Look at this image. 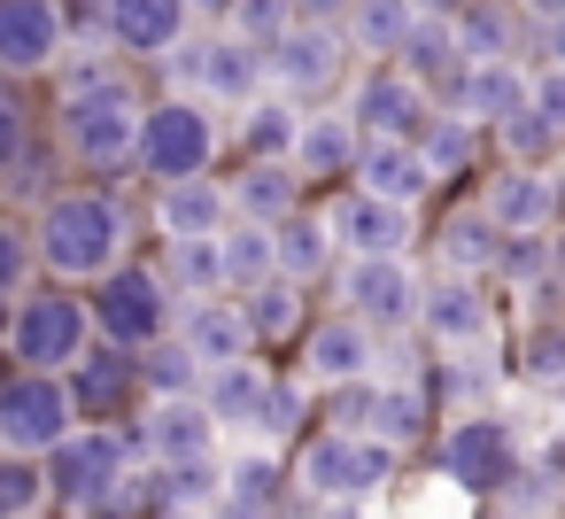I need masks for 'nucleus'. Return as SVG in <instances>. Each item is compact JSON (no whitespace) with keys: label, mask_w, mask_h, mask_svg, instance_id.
Wrapping results in <instances>:
<instances>
[{"label":"nucleus","mask_w":565,"mask_h":519,"mask_svg":"<svg viewBox=\"0 0 565 519\" xmlns=\"http://www.w3.org/2000/svg\"><path fill=\"white\" fill-rule=\"evenodd\" d=\"M125 202L117 194H47L40 210V233H32V256L55 272V279H102L117 256H125Z\"/></svg>","instance_id":"1"},{"label":"nucleus","mask_w":565,"mask_h":519,"mask_svg":"<svg viewBox=\"0 0 565 519\" xmlns=\"http://www.w3.org/2000/svg\"><path fill=\"white\" fill-rule=\"evenodd\" d=\"M140 117H148V102H140L125 78H86V86L63 94V140H71V156L94 163V171L140 163Z\"/></svg>","instance_id":"2"},{"label":"nucleus","mask_w":565,"mask_h":519,"mask_svg":"<svg viewBox=\"0 0 565 519\" xmlns=\"http://www.w3.org/2000/svg\"><path fill=\"white\" fill-rule=\"evenodd\" d=\"M47 496L71 504V511H140L132 504V473H125V434L71 426L47 449Z\"/></svg>","instance_id":"3"},{"label":"nucleus","mask_w":565,"mask_h":519,"mask_svg":"<svg viewBox=\"0 0 565 519\" xmlns=\"http://www.w3.org/2000/svg\"><path fill=\"white\" fill-rule=\"evenodd\" d=\"M295 480L318 496V504H364L395 480V442L364 434V426H326L318 442H302L295 457Z\"/></svg>","instance_id":"4"},{"label":"nucleus","mask_w":565,"mask_h":519,"mask_svg":"<svg viewBox=\"0 0 565 519\" xmlns=\"http://www.w3.org/2000/svg\"><path fill=\"white\" fill-rule=\"evenodd\" d=\"M71 426H78L71 372H40V364H24L17 380H0V449H17V457H47Z\"/></svg>","instance_id":"5"},{"label":"nucleus","mask_w":565,"mask_h":519,"mask_svg":"<svg viewBox=\"0 0 565 519\" xmlns=\"http://www.w3.org/2000/svg\"><path fill=\"white\" fill-rule=\"evenodd\" d=\"M217 163V117L202 94H171L140 117V171L163 187V179H194Z\"/></svg>","instance_id":"6"},{"label":"nucleus","mask_w":565,"mask_h":519,"mask_svg":"<svg viewBox=\"0 0 565 519\" xmlns=\"http://www.w3.org/2000/svg\"><path fill=\"white\" fill-rule=\"evenodd\" d=\"M94 341V303L86 295H32L24 310H9V357L40 364V372H71Z\"/></svg>","instance_id":"7"},{"label":"nucleus","mask_w":565,"mask_h":519,"mask_svg":"<svg viewBox=\"0 0 565 519\" xmlns=\"http://www.w3.org/2000/svg\"><path fill=\"white\" fill-rule=\"evenodd\" d=\"M94 333H109V341H125V349H148V341H163L171 333V287L156 279V272H140V264H109L102 272V295H94Z\"/></svg>","instance_id":"8"},{"label":"nucleus","mask_w":565,"mask_h":519,"mask_svg":"<svg viewBox=\"0 0 565 519\" xmlns=\"http://www.w3.org/2000/svg\"><path fill=\"white\" fill-rule=\"evenodd\" d=\"M341 63H349V32L341 24H287L271 47H264V71H271V86L287 94V102H318L333 78H341Z\"/></svg>","instance_id":"9"},{"label":"nucleus","mask_w":565,"mask_h":519,"mask_svg":"<svg viewBox=\"0 0 565 519\" xmlns=\"http://www.w3.org/2000/svg\"><path fill=\"white\" fill-rule=\"evenodd\" d=\"M341 310H356L372 333H395L418 318V279L403 256H349L341 264Z\"/></svg>","instance_id":"10"},{"label":"nucleus","mask_w":565,"mask_h":519,"mask_svg":"<svg viewBox=\"0 0 565 519\" xmlns=\"http://www.w3.org/2000/svg\"><path fill=\"white\" fill-rule=\"evenodd\" d=\"M511 465H519V434H511L495 411H472V419H457V426L441 434V473H449L457 488H472V496H495Z\"/></svg>","instance_id":"11"},{"label":"nucleus","mask_w":565,"mask_h":519,"mask_svg":"<svg viewBox=\"0 0 565 519\" xmlns=\"http://www.w3.org/2000/svg\"><path fill=\"white\" fill-rule=\"evenodd\" d=\"M63 55V9L55 0H0V71L32 78Z\"/></svg>","instance_id":"12"},{"label":"nucleus","mask_w":565,"mask_h":519,"mask_svg":"<svg viewBox=\"0 0 565 519\" xmlns=\"http://www.w3.org/2000/svg\"><path fill=\"white\" fill-rule=\"evenodd\" d=\"M372 357H380V333L356 318V310H341V318H326V326H310V341H302V372L318 380V388H341V380H372Z\"/></svg>","instance_id":"13"},{"label":"nucleus","mask_w":565,"mask_h":519,"mask_svg":"<svg viewBox=\"0 0 565 519\" xmlns=\"http://www.w3.org/2000/svg\"><path fill=\"white\" fill-rule=\"evenodd\" d=\"M526 102H534V78H526L511 55H472L465 78H457V94H449V109H465L472 125H503V117H519Z\"/></svg>","instance_id":"14"},{"label":"nucleus","mask_w":565,"mask_h":519,"mask_svg":"<svg viewBox=\"0 0 565 519\" xmlns=\"http://www.w3.org/2000/svg\"><path fill=\"white\" fill-rule=\"evenodd\" d=\"M333 241L349 256H403L411 248V202H387L372 187H356L341 210H333Z\"/></svg>","instance_id":"15"},{"label":"nucleus","mask_w":565,"mask_h":519,"mask_svg":"<svg viewBox=\"0 0 565 519\" xmlns=\"http://www.w3.org/2000/svg\"><path fill=\"white\" fill-rule=\"evenodd\" d=\"M356 187H372V194H387V202H418V194L434 187V171H426L418 140H403V133H364V140H356Z\"/></svg>","instance_id":"16"},{"label":"nucleus","mask_w":565,"mask_h":519,"mask_svg":"<svg viewBox=\"0 0 565 519\" xmlns=\"http://www.w3.org/2000/svg\"><path fill=\"white\" fill-rule=\"evenodd\" d=\"M426 109H434V94L411 78V71H372L364 86H356V133H418L426 125Z\"/></svg>","instance_id":"17"},{"label":"nucleus","mask_w":565,"mask_h":519,"mask_svg":"<svg viewBox=\"0 0 565 519\" xmlns=\"http://www.w3.org/2000/svg\"><path fill=\"white\" fill-rule=\"evenodd\" d=\"M418 326H426L434 341H457V349H472V341L488 333V295L472 287V272L418 287Z\"/></svg>","instance_id":"18"},{"label":"nucleus","mask_w":565,"mask_h":519,"mask_svg":"<svg viewBox=\"0 0 565 519\" xmlns=\"http://www.w3.org/2000/svg\"><path fill=\"white\" fill-rule=\"evenodd\" d=\"M395 63L426 86V94H457V78H465V47H457V24L449 17H418L411 32H403V47H395Z\"/></svg>","instance_id":"19"},{"label":"nucleus","mask_w":565,"mask_h":519,"mask_svg":"<svg viewBox=\"0 0 565 519\" xmlns=\"http://www.w3.org/2000/svg\"><path fill=\"white\" fill-rule=\"evenodd\" d=\"M225 194H233V218L279 225L287 210H302V171H295V156H248V171H241Z\"/></svg>","instance_id":"20"},{"label":"nucleus","mask_w":565,"mask_h":519,"mask_svg":"<svg viewBox=\"0 0 565 519\" xmlns=\"http://www.w3.org/2000/svg\"><path fill=\"white\" fill-rule=\"evenodd\" d=\"M140 442H148L156 457H202V449L217 442V411L202 403V388H194V395H156Z\"/></svg>","instance_id":"21"},{"label":"nucleus","mask_w":565,"mask_h":519,"mask_svg":"<svg viewBox=\"0 0 565 519\" xmlns=\"http://www.w3.org/2000/svg\"><path fill=\"white\" fill-rule=\"evenodd\" d=\"M179 341H186L202 364H233V357H248L256 333H248V310H241V303H225V295H194Z\"/></svg>","instance_id":"22"},{"label":"nucleus","mask_w":565,"mask_h":519,"mask_svg":"<svg viewBox=\"0 0 565 519\" xmlns=\"http://www.w3.org/2000/svg\"><path fill=\"white\" fill-rule=\"evenodd\" d=\"M186 0H109V40L125 55H163L171 40H186Z\"/></svg>","instance_id":"23"},{"label":"nucleus","mask_w":565,"mask_h":519,"mask_svg":"<svg viewBox=\"0 0 565 519\" xmlns=\"http://www.w3.org/2000/svg\"><path fill=\"white\" fill-rule=\"evenodd\" d=\"M503 233H542L550 218H557V187L542 179V171H526V163H511V171H495V187H488V202H480Z\"/></svg>","instance_id":"24"},{"label":"nucleus","mask_w":565,"mask_h":519,"mask_svg":"<svg viewBox=\"0 0 565 519\" xmlns=\"http://www.w3.org/2000/svg\"><path fill=\"white\" fill-rule=\"evenodd\" d=\"M140 380V349H125V341H86V357L71 364V395H78V419L86 411H117L125 403V388Z\"/></svg>","instance_id":"25"},{"label":"nucleus","mask_w":565,"mask_h":519,"mask_svg":"<svg viewBox=\"0 0 565 519\" xmlns=\"http://www.w3.org/2000/svg\"><path fill=\"white\" fill-rule=\"evenodd\" d=\"M264 86H271V71H264V47H256V40H241V32L210 40V71H202V94H210V102L241 109V102H256Z\"/></svg>","instance_id":"26"},{"label":"nucleus","mask_w":565,"mask_h":519,"mask_svg":"<svg viewBox=\"0 0 565 519\" xmlns=\"http://www.w3.org/2000/svg\"><path fill=\"white\" fill-rule=\"evenodd\" d=\"M202 403L217 411V426H241V434H256V426H264V403H271V380H264L248 357H233V364H210V380H202Z\"/></svg>","instance_id":"27"},{"label":"nucleus","mask_w":565,"mask_h":519,"mask_svg":"<svg viewBox=\"0 0 565 519\" xmlns=\"http://www.w3.org/2000/svg\"><path fill=\"white\" fill-rule=\"evenodd\" d=\"M426 388L418 380H387V388H364V411H356V426L364 434H380V442H395V449H411L418 434H426Z\"/></svg>","instance_id":"28"},{"label":"nucleus","mask_w":565,"mask_h":519,"mask_svg":"<svg viewBox=\"0 0 565 519\" xmlns=\"http://www.w3.org/2000/svg\"><path fill=\"white\" fill-rule=\"evenodd\" d=\"M156 218H163V233H217V225L233 218V194H225L210 171H194V179H163Z\"/></svg>","instance_id":"29"},{"label":"nucleus","mask_w":565,"mask_h":519,"mask_svg":"<svg viewBox=\"0 0 565 519\" xmlns=\"http://www.w3.org/2000/svg\"><path fill=\"white\" fill-rule=\"evenodd\" d=\"M356 125L349 117H302V133H295V171H310V179H341V171H356Z\"/></svg>","instance_id":"30"},{"label":"nucleus","mask_w":565,"mask_h":519,"mask_svg":"<svg viewBox=\"0 0 565 519\" xmlns=\"http://www.w3.org/2000/svg\"><path fill=\"white\" fill-rule=\"evenodd\" d=\"M411 140H418V156H426V171H434V179H457V171H472L480 125H472L465 109H426V125H418Z\"/></svg>","instance_id":"31"},{"label":"nucleus","mask_w":565,"mask_h":519,"mask_svg":"<svg viewBox=\"0 0 565 519\" xmlns=\"http://www.w3.org/2000/svg\"><path fill=\"white\" fill-rule=\"evenodd\" d=\"M271 241H279V272L302 279V287H310V279L333 264V248H341V241H333V218H302V210H287V218L271 225Z\"/></svg>","instance_id":"32"},{"label":"nucleus","mask_w":565,"mask_h":519,"mask_svg":"<svg viewBox=\"0 0 565 519\" xmlns=\"http://www.w3.org/2000/svg\"><path fill=\"white\" fill-rule=\"evenodd\" d=\"M217 256H225V287H256L264 272H279V241L264 218H225L217 225Z\"/></svg>","instance_id":"33"},{"label":"nucleus","mask_w":565,"mask_h":519,"mask_svg":"<svg viewBox=\"0 0 565 519\" xmlns=\"http://www.w3.org/2000/svg\"><path fill=\"white\" fill-rule=\"evenodd\" d=\"M248 333L256 341H287L295 326H302V279H287V272H264L256 287H248Z\"/></svg>","instance_id":"34"},{"label":"nucleus","mask_w":565,"mask_h":519,"mask_svg":"<svg viewBox=\"0 0 565 519\" xmlns=\"http://www.w3.org/2000/svg\"><path fill=\"white\" fill-rule=\"evenodd\" d=\"M411 24H418L411 0H349V17H341V32H349L364 55H395Z\"/></svg>","instance_id":"35"},{"label":"nucleus","mask_w":565,"mask_h":519,"mask_svg":"<svg viewBox=\"0 0 565 519\" xmlns=\"http://www.w3.org/2000/svg\"><path fill=\"white\" fill-rule=\"evenodd\" d=\"M295 133H302V117H295L287 94L241 102V148H248V156H295Z\"/></svg>","instance_id":"36"},{"label":"nucleus","mask_w":565,"mask_h":519,"mask_svg":"<svg viewBox=\"0 0 565 519\" xmlns=\"http://www.w3.org/2000/svg\"><path fill=\"white\" fill-rule=\"evenodd\" d=\"M441 256H449L457 272H495V256H503V225H495L488 210H457V218L441 225Z\"/></svg>","instance_id":"37"},{"label":"nucleus","mask_w":565,"mask_h":519,"mask_svg":"<svg viewBox=\"0 0 565 519\" xmlns=\"http://www.w3.org/2000/svg\"><path fill=\"white\" fill-rule=\"evenodd\" d=\"M287 473H279V457H264V449H248V457H233V473H225V504L233 511H279L287 504V488H279Z\"/></svg>","instance_id":"38"},{"label":"nucleus","mask_w":565,"mask_h":519,"mask_svg":"<svg viewBox=\"0 0 565 519\" xmlns=\"http://www.w3.org/2000/svg\"><path fill=\"white\" fill-rule=\"evenodd\" d=\"M171 287H186V295H217L225 287L217 233H171Z\"/></svg>","instance_id":"39"},{"label":"nucleus","mask_w":565,"mask_h":519,"mask_svg":"<svg viewBox=\"0 0 565 519\" xmlns=\"http://www.w3.org/2000/svg\"><path fill=\"white\" fill-rule=\"evenodd\" d=\"M140 380H148L156 395H194V388L210 380V364H202L186 341H148V349H140Z\"/></svg>","instance_id":"40"},{"label":"nucleus","mask_w":565,"mask_h":519,"mask_svg":"<svg viewBox=\"0 0 565 519\" xmlns=\"http://www.w3.org/2000/svg\"><path fill=\"white\" fill-rule=\"evenodd\" d=\"M449 24H457L465 63H472V55H503V47H511V17L495 9V0H465V9H457Z\"/></svg>","instance_id":"41"},{"label":"nucleus","mask_w":565,"mask_h":519,"mask_svg":"<svg viewBox=\"0 0 565 519\" xmlns=\"http://www.w3.org/2000/svg\"><path fill=\"white\" fill-rule=\"evenodd\" d=\"M287 24H295L287 0H233V9H225V32H241V40H256V47H271Z\"/></svg>","instance_id":"42"},{"label":"nucleus","mask_w":565,"mask_h":519,"mask_svg":"<svg viewBox=\"0 0 565 519\" xmlns=\"http://www.w3.org/2000/svg\"><path fill=\"white\" fill-rule=\"evenodd\" d=\"M47 504V473H32V457L17 449H0V511H32Z\"/></svg>","instance_id":"43"},{"label":"nucleus","mask_w":565,"mask_h":519,"mask_svg":"<svg viewBox=\"0 0 565 519\" xmlns=\"http://www.w3.org/2000/svg\"><path fill=\"white\" fill-rule=\"evenodd\" d=\"M495 272H503L511 287H534V279L550 272V241H542V233H503V256H495Z\"/></svg>","instance_id":"44"},{"label":"nucleus","mask_w":565,"mask_h":519,"mask_svg":"<svg viewBox=\"0 0 565 519\" xmlns=\"http://www.w3.org/2000/svg\"><path fill=\"white\" fill-rule=\"evenodd\" d=\"M156 63L171 71V94H202V71H210V40H171V47H163Z\"/></svg>","instance_id":"45"},{"label":"nucleus","mask_w":565,"mask_h":519,"mask_svg":"<svg viewBox=\"0 0 565 519\" xmlns=\"http://www.w3.org/2000/svg\"><path fill=\"white\" fill-rule=\"evenodd\" d=\"M495 504H503V511H542V504H557V488H550V473L511 465V473H503V488H495Z\"/></svg>","instance_id":"46"},{"label":"nucleus","mask_w":565,"mask_h":519,"mask_svg":"<svg viewBox=\"0 0 565 519\" xmlns=\"http://www.w3.org/2000/svg\"><path fill=\"white\" fill-rule=\"evenodd\" d=\"M495 133H503V148H511V156H542V148H550V140H557V125H550V117H542V109H534V102H526V109H519V117H503V125H495Z\"/></svg>","instance_id":"47"},{"label":"nucleus","mask_w":565,"mask_h":519,"mask_svg":"<svg viewBox=\"0 0 565 519\" xmlns=\"http://www.w3.org/2000/svg\"><path fill=\"white\" fill-rule=\"evenodd\" d=\"M32 264H40V256H32V233H24V225H9V218H0V295H17Z\"/></svg>","instance_id":"48"},{"label":"nucleus","mask_w":565,"mask_h":519,"mask_svg":"<svg viewBox=\"0 0 565 519\" xmlns=\"http://www.w3.org/2000/svg\"><path fill=\"white\" fill-rule=\"evenodd\" d=\"M302 426V388H271V403H264V442H279V434H295Z\"/></svg>","instance_id":"49"},{"label":"nucleus","mask_w":565,"mask_h":519,"mask_svg":"<svg viewBox=\"0 0 565 519\" xmlns=\"http://www.w3.org/2000/svg\"><path fill=\"white\" fill-rule=\"evenodd\" d=\"M534 109H542V117L565 133V63H550V71L534 78Z\"/></svg>","instance_id":"50"},{"label":"nucleus","mask_w":565,"mask_h":519,"mask_svg":"<svg viewBox=\"0 0 565 519\" xmlns=\"http://www.w3.org/2000/svg\"><path fill=\"white\" fill-rule=\"evenodd\" d=\"M17 156H24V109L0 94V171H17Z\"/></svg>","instance_id":"51"},{"label":"nucleus","mask_w":565,"mask_h":519,"mask_svg":"<svg viewBox=\"0 0 565 519\" xmlns=\"http://www.w3.org/2000/svg\"><path fill=\"white\" fill-rule=\"evenodd\" d=\"M534 380H557L565 372V333H534V357H526Z\"/></svg>","instance_id":"52"},{"label":"nucleus","mask_w":565,"mask_h":519,"mask_svg":"<svg viewBox=\"0 0 565 519\" xmlns=\"http://www.w3.org/2000/svg\"><path fill=\"white\" fill-rule=\"evenodd\" d=\"M287 9H295L302 24H341V17H349V0H287Z\"/></svg>","instance_id":"53"},{"label":"nucleus","mask_w":565,"mask_h":519,"mask_svg":"<svg viewBox=\"0 0 565 519\" xmlns=\"http://www.w3.org/2000/svg\"><path fill=\"white\" fill-rule=\"evenodd\" d=\"M411 9H418V17H457L465 0H411Z\"/></svg>","instance_id":"54"},{"label":"nucleus","mask_w":565,"mask_h":519,"mask_svg":"<svg viewBox=\"0 0 565 519\" xmlns=\"http://www.w3.org/2000/svg\"><path fill=\"white\" fill-rule=\"evenodd\" d=\"M519 9H526V17H542V24H550V17H565V0H519Z\"/></svg>","instance_id":"55"},{"label":"nucleus","mask_w":565,"mask_h":519,"mask_svg":"<svg viewBox=\"0 0 565 519\" xmlns=\"http://www.w3.org/2000/svg\"><path fill=\"white\" fill-rule=\"evenodd\" d=\"M550 63H565V17H550Z\"/></svg>","instance_id":"56"},{"label":"nucleus","mask_w":565,"mask_h":519,"mask_svg":"<svg viewBox=\"0 0 565 519\" xmlns=\"http://www.w3.org/2000/svg\"><path fill=\"white\" fill-rule=\"evenodd\" d=\"M186 9H217V17H225V9H233V0H186Z\"/></svg>","instance_id":"57"},{"label":"nucleus","mask_w":565,"mask_h":519,"mask_svg":"<svg viewBox=\"0 0 565 519\" xmlns=\"http://www.w3.org/2000/svg\"><path fill=\"white\" fill-rule=\"evenodd\" d=\"M0 333H9V295H0Z\"/></svg>","instance_id":"58"},{"label":"nucleus","mask_w":565,"mask_h":519,"mask_svg":"<svg viewBox=\"0 0 565 519\" xmlns=\"http://www.w3.org/2000/svg\"><path fill=\"white\" fill-rule=\"evenodd\" d=\"M557 395H565V372H557Z\"/></svg>","instance_id":"59"}]
</instances>
